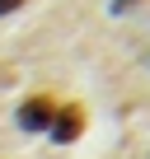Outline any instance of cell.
Returning a JSON list of instances; mask_svg holds the SVG:
<instances>
[{"label":"cell","instance_id":"6da1fadb","mask_svg":"<svg viewBox=\"0 0 150 159\" xmlns=\"http://www.w3.org/2000/svg\"><path fill=\"white\" fill-rule=\"evenodd\" d=\"M52 117H56V98H52V94H28V98L19 103V126H24V131H33V136H38V131H47V126H52Z\"/></svg>","mask_w":150,"mask_h":159},{"label":"cell","instance_id":"7a4b0ae2","mask_svg":"<svg viewBox=\"0 0 150 159\" xmlns=\"http://www.w3.org/2000/svg\"><path fill=\"white\" fill-rule=\"evenodd\" d=\"M80 131H85V108L80 103H56V117H52L47 136L56 145H70V140H80Z\"/></svg>","mask_w":150,"mask_h":159},{"label":"cell","instance_id":"3957f363","mask_svg":"<svg viewBox=\"0 0 150 159\" xmlns=\"http://www.w3.org/2000/svg\"><path fill=\"white\" fill-rule=\"evenodd\" d=\"M19 5H28V0H0V14H14Z\"/></svg>","mask_w":150,"mask_h":159},{"label":"cell","instance_id":"277c9868","mask_svg":"<svg viewBox=\"0 0 150 159\" xmlns=\"http://www.w3.org/2000/svg\"><path fill=\"white\" fill-rule=\"evenodd\" d=\"M131 5H141V0H113V14H122V10H131Z\"/></svg>","mask_w":150,"mask_h":159}]
</instances>
